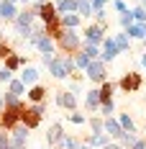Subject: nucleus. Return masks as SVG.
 Returning <instances> with one entry per match:
<instances>
[{"label":"nucleus","instance_id":"nucleus-23","mask_svg":"<svg viewBox=\"0 0 146 149\" xmlns=\"http://www.w3.org/2000/svg\"><path fill=\"white\" fill-rule=\"evenodd\" d=\"M126 36L128 39H146V23H131L128 29H126Z\"/></svg>","mask_w":146,"mask_h":149},{"label":"nucleus","instance_id":"nucleus-2","mask_svg":"<svg viewBox=\"0 0 146 149\" xmlns=\"http://www.w3.org/2000/svg\"><path fill=\"white\" fill-rule=\"evenodd\" d=\"M44 116H46V100H44V103H31V105L23 108V113H21V123H23L28 131H33V129L41 126Z\"/></svg>","mask_w":146,"mask_h":149},{"label":"nucleus","instance_id":"nucleus-43","mask_svg":"<svg viewBox=\"0 0 146 149\" xmlns=\"http://www.w3.org/2000/svg\"><path fill=\"white\" fill-rule=\"evenodd\" d=\"M90 5H92V13H95V10H102L108 5V0H90Z\"/></svg>","mask_w":146,"mask_h":149},{"label":"nucleus","instance_id":"nucleus-17","mask_svg":"<svg viewBox=\"0 0 146 149\" xmlns=\"http://www.w3.org/2000/svg\"><path fill=\"white\" fill-rule=\"evenodd\" d=\"M33 46L41 52V54H54V49H57V41L51 39V36H46V33H41L36 41H33Z\"/></svg>","mask_w":146,"mask_h":149},{"label":"nucleus","instance_id":"nucleus-45","mask_svg":"<svg viewBox=\"0 0 146 149\" xmlns=\"http://www.w3.org/2000/svg\"><path fill=\"white\" fill-rule=\"evenodd\" d=\"M105 149H123V147H120L118 141H108V147H105Z\"/></svg>","mask_w":146,"mask_h":149},{"label":"nucleus","instance_id":"nucleus-41","mask_svg":"<svg viewBox=\"0 0 146 149\" xmlns=\"http://www.w3.org/2000/svg\"><path fill=\"white\" fill-rule=\"evenodd\" d=\"M131 23H133V15H131V10H128V13H120V29L126 31L128 26H131Z\"/></svg>","mask_w":146,"mask_h":149},{"label":"nucleus","instance_id":"nucleus-1","mask_svg":"<svg viewBox=\"0 0 146 149\" xmlns=\"http://www.w3.org/2000/svg\"><path fill=\"white\" fill-rule=\"evenodd\" d=\"M82 36H80V31L77 29H64L62 33H59L57 39V49L59 54H77L80 49H82Z\"/></svg>","mask_w":146,"mask_h":149},{"label":"nucleus","instance_id":"nucleus-14","mask_svg":"<svg viewBox=\"0 0 146 149\" xmlns=\"http://www.w3.org/2000/svg\"><path fill=\"white\" fill-rule=\"evenodd\" d=\"M46 67H49V74H51L54 80H67V72H64V64H62V54H54L51 59L46 62Z\"/></svg>","mask_w":146,"mask_h":149},{"label":"nucleus","instance_id":"nucleus-21","mask_svg":"<svg viewBox=\"0 0 146 149\" xmlns=\"http://www.w3.org/2000/svg\"><path fill=\"white\" fill-rule=\"evenodd\" d=\"M100 108V98H98V88L87 90V95H85V111H90V113H95Z\"/></svg>","mask_w":146,"mask_h":149},{"label":"nucleus","instance_id":"nucleus-26","mask_svg":"<svg viewBox=\"0 0 146 149\" xmlns=\"http://www.w3.org/2000/svg\"><path fill=\"white\" fill-rule=\"evenodd\" d=\"M3 103H5V108H21V105H26V100L5 90V93H3Z\"/></svg>","mask_w":146,"mask_h":149},{"label":"nucleus","instance_id":"nucleus-25","mask_svg":"<svg viewBox=\"0 0 146 149\" xmlns=\"http://www.w3.org/2000/svg\"><path fill=\"white\" fill-rule=\"evenodd\" d=\"M51 3H54V8H57L59 15L74 13V8H77V0H51Z\"/></svg>","mask_w":146,"mask_h":149},{"label":"nucleus","instance_id":"nucleus-34","mask_svg":"<svg viewBox=\"0 0 146 149\" xmlns=\"http://www.w3.org/2000/svg\"><path fill=\"white\" fill-rule=\"evenodd\" d=\"M131 15H133V23H146V8L144 5L131 8Z\"/></svg>","mask_w":146,"mask_h":149},{"label":"nucleus","instance_id":"nucleus-48","mask_svg":"<svg viewBox=\"0 0 146 149\" xmlns=\"http://www.w3.org/2000/svg\"><path fill=\"white\" fill-rule=\"evenodd\" d=\"M3 108H5V103H3V95H0V111H3Z\"/></svg>","mask_w":146,"mask_h":149},{"label":"nucleus","instance_id":"nucleus-28","mask_svg":"<svg viewBox=\"0 0 146 149\" xmlns=\"http://www.w3.org/2000/svg\"><path fill=\"white\" fill-rule=\"evenodd\" d=\"M80 144H82V141H80L77 136H69V134H64V136H62V141H59L57 147H59V149H80Z\"/></svg>","mask_w":146,"mask_h":149},{"label":"nucleus","instance_id":"nucleus-5","mask_svg":"<svg viewBox=\"0 0 146 149\" xmlns=\"http://www.w3.org/2000/svg\"><path fill=\"white\" fill-rule=\"evenodd\" d=\"M82 33H85V44H95L100 46V41L108 36V23H87L85 29H82Z\"/></svg>","mask_w":146,"mask_h":149},{"label":"nucleus","instance_id":"nucleus-37","mask_svg":"<svg viewBox=\"0 0 146 149\" xmlns=\"http://www.w3.org/2000/svg\"><path fill=\"white\" fill-rule=\"evenodd\" d=\"M98 111H100L102 118H105V116H113V113H116V103H113V100H108V103H100V108H98Z\"/></svg>","mask_w":146,"mask_h":149},{"label":"nucleus","instance_id":"nucleus-19","mask_svg":"<svg viewBox=\"0 0 146 149\" xmlns=\"http://www.w3.org/2000/svg\"><path fill=\"white\" fill-rule=\"evenodd\" d=\"M113 90H116V82H110V80H105V82L98 85V98H100V103L113 100Z\"/></svg>","mask_w":146,"mask_h":149},{"label":"nucleus","instance_id":"nucleus-42","mask_svg":"<svg viewBox=\"0 0 146 149\" xmlns=\"http://www.w3.org/2000/svg\"><path fill=\"white\" fill-rule=\"evenodd\" d=\"M113 8H116L118 13H128V5H126L123 0H113Z\"/></svg>","mask_w":146,"mask_h":149},{"label":"nucleus","instance_id":"nucleus-15","mask_svg":"<svg viewBox=\"0 0 146 149\" xmlns=\"http://www.w3.org/2000/svg\"><path fill=\"white\" fill-rule=\"evenodd\" d=\"M39 77H41V72H39L36 67H28V64H26V67H23V70L18 72V80H21V82H23L26 88L36 85V82H39Z\"/></svg>","mask_w":146,"mask_h":149},{"label":"nucleus","instance_id":"nucleus-18","mask_svg":"<svg viewBox=\"0 0 146 149\" xmlns=\"http://www.w3.org/2000/svg\"><path fill=\"white\" fill-rule=\"evenodd\" d=\"M15 15H18V5L15 3H8V0H0V18L8 21V23H13Z\"/></svg>","mask_w":146,"mask_h":149},{"label":"nucleus","instance_id":"nucleus-40","mask_svg":"<svg viewBox=\"0 0 146 149\" xmlns=\"http://www.w3.org/2000/svg\"><path fill=\"white\" fill-rule=\"evenodd\" d=\"M10 147V131L0 129V149H8Z\"/></svg>","mask_w":146,"mask_h":149},{"label":"nucleus","instance_id":"nucleus-11","mask_svg":"<svg viewBox=\"0 0 146 149\" xmlns=\"http://www.w3.org/2000/svg\"><path fill=\"white\" fill-rule=\"evenodd\" d=\"M54 100H57L59 108H64V111H69V113L77 111V98H74L69 90H59L57 95H54Z\"/></svg>","mask_w":146,"mask_h":149},{"label":"nucleus","instance_id":"nucleus-44","mask_svg":"<svg viewBox=\"0 0 146 149\" xmlns=\"http://www.w3.org/2000/svg\"><path fill=\"white\" fill-rule=\"evenodd\" d=\"M128 149H146V139H136Z\"/></svg>","mask_w":146,"mask_h":149},{"label":"nucleus","instance_id":"nucleus-47","mask_svg":"<svg viewBox=\"0 0 146 149\" xmlns=\"http://www.w3.org/2000/svg\"><path fill=\"white\" fill-rule=\"evenodd\" d=\"M31 3H39L41 5V3H51V0H31Z\"/></svg>","mask_w":146,"mask_h":149},{"label":"nucleus","instance_id":"nucleus-46","mask_svg":"<svg viewBox=\"0 0 146 149\" xmlns=\"http://www.w3.org/2000/svg\"><path fill=\"white\" fill-rule=\"evenodd\" d=\"M141 67L146 70V54H141Z\"/></svg>","mask_w":146,"mask_h":149},{"label":"nucleus","instance_id":"nucleus-50","mask_svg":"<svg viewBox=\"0 0 146 149\" xmlns=\"http://www.w3.org/2000/svg\"><path fill=\"white\" fill-rule=\"evenodd\" d=\"M18 3H26V5H28V3H31V0H18Z\"/></svg>","mask_w":146,"mask_h":149},{"label":"nucleus","instance_id":"nucleus-32","mask_svg":"<svg viewBox=\"0 0 146 149\" xmlns=\"http://www.w3.org/2000/svg\"><path fill=\"white\" fill-rule=\"evenodd\" d=\"M72 59H74V70H80V72L87 67V62H90V59H87V54H85L82 49H80L77 54H72Z\"/></svg>","mask_w":146,"mask_h":149},{"label":"nucleus","instance_id":"nucleus-51","mask_svg":"<svg viewBox=\"0 0 146 149\" xmlns=\"http://www.w3.org/2000/svg\"><path fill=\"white\" fill-rule=\"evenodd\" d=\"M8 3H18V0H8Z\"/></svg>","mask_w":146,"mask_h":149},{"label":"nucleus","instance_id":"nucleus-4","mask_svg":"<svg viewBox=\"0 0 146 149\" xmlns=\"http://www.w3.org/2000/svg\"><path fill=\"white\" fill-rule=\"evenodd\" d=\"M116 88H120L123 93H138L144 88V74L141 72H126L120 74V80L116 82Z\"/></svg>","mask_w":146,"mask_h":149},{"label":"nucleus","instance_id":"nucleus-9","mask_svg":"<svg viewBox=\"0 0 146 149\" xmlns=\"http://www.w3.org/2000/svg\"><path fill=\"white\" fill-rule=\"evenodd\" d=\"M102 134L108 136L110 141H118V139H120L123 129H120V123H118L116 116H105V118H102Z\"/></svg>","mask_w":146,"mask_h":149},{"label":"nucleus","instance_id":"nucleus-13","mask_svg":"<svg viewBox=\"0 0 146 149\" xmlns=\"http://www.w3.org/2000/svg\"><path fill=\"white\" fill-rule=\"evenodd\" d=\"M46 95H49V90H46V85H41V82H36V85H31V88L26 90V100H28V103H44Z\"/></svg>","mask_w":146,"mask_h":149},{"label":"nucleus","instance_id":"nucleus-31","mask_svg":"<svg viewBox=\"0 0 146 149\" xmlns=\"http://www.w3.org/2000/svg\"><path fill=\"white\" fill-rule=\"evenodd\" d=\"M87 126L92 134H102V116H87Z\"/></svg>","mask_w":146,"mask_h":149},{"label":"nucleus","instance_id":"nucleus-12","mask_svg":"<svg viewBox=\"0 0 146 149\" xmlns=\"http://www.w3.org/2000/svg\"><path fill=\"white\" fill-rule=\"evenodd\" d=\"M26 64H28V57H26V54H15V52L10 57H5V62H3V67L10 70V72H21Z\"/></svg>","mask_w":146,"mask_h":149},{"label":"nucleus","instance_id":"nucleus-6","mask_svg":"<svg viewBox=\"0 0 146 149\" xmlns=\"http://www.w3.org/2000/svg\"><path fill=\"white\" fill-rule=\"evenodd\" d=\"M23 108H26V105H21V108H3V111H0V129L10 131L13 126H18V123H21Z\"/></svg>","mask_w":146,"mask_h":149},{"label":"nucleus","instance_id":"nucleus-33","mask_svg":"<svg viewBox=\"0 0 146 149\" xmlns=\"http://www.w3.org/2000/svg\"><path fill=\"white\" fill-rule=\"evenodd\" d=\"M82 52L87 54V59H100V46H95V44H82Z\"/></svg>","mask_w":146,"mask_h":149},{"label":"nucleus","instance_id":"nucleus-35","mask_svg":"<svg viewBox=\"0 0 146 149\" xmlns=\"http://www.w3.org/2000/svg\"><path fill=\"white\" fill-rule=\"evenodd\" d=\"M136 139H138V136L133 134V131H123V134H120V139H118V144H120V147H126V149H128V147L133 144V141H136Z\"/></svg>","mask_w":146,"mask_h":149},{"label":"nucleus","instance_id":"nucleus-38","mask_svg":"<svg viewBox=\"0 0 146 149\" xmlns=\"http://www.w3.org/2000/svg\"><path fill=\"white\" fill-rule=\"evenodd\" d=\"M10 54H13V46L5 39H0V62H5V57H10Z\"/></svg>","mask_w":146,"mask_h":149},{"label":"nucleus","instance_id":"nucleus-39","mask_svg":"<svg viewBox=\"0 0 146 149\" xmlns=\"http://www.w3.org/2000/svg\"><path fill=\"white\" fill-rule=\"evenodd\" d=\"M13 77H15V72L5 70V67H0V85H8V82H10Z\"/></svg>","mask_w":146,"mask_h":149},{"label":"nucleus","instance_id":"nucleus-36","mask_svg":"<svg viewBox=\"0 0 146 149\" xmlns=\"http://www.w3.org/2000/svg\"><path fill=\"white\" fill-rule=\"evenodd\" d=\"M67 121H69V123H77V126H85V123H87V116L80 113V111H72V113L67 116Z\"/></svg>","mask_w":146,"mask_h":149},{"label":"nucleus","instance_id":"nucleus-22","mask_svg":"<svg viewBox=\"0 0 146 149\" xmlns=\"http://www.w3.org/2000/svg\"><path fill=\"white\" fill-rule=\"evenodd\" d=\"M59 23H62V29H80L82 18L77 13H64V15H59Z\"/></svg>","mask_w":146,"mask_h":149},{"label":"nucleus","instance_id":"nucleus-52","mask_svg":"<svg viewBox=\"0 0 146 149\" xmlns=\"http://www.w3.org/2000/svg\"><path fill=\"white\" fill-rule=\"evenodd\" d=\"M0 23H3V18H0Z\"/></svg>","mask_w":146,"mask_h":149},{"label":"nucleus","instance_id":"nucleus-29","mask_svg":"<svg viewBox=\"0 0 146 149\" xmlns=\"http://www.w3.org/2000/svg\"><path fill=\"white\" fill-rule=\"evenodd\" d=\"M116 118H118V123H120L123 131H133V134H136V123H133V118L128 116V113H118Z\"/></svg>","mask_w":146,"mask_h":149},{"label":"nucleus","instance_id":"nucleus-27","mask_svg":"<svg viewBox=\"0 0 146 149\" xmlns=\"http://www.w3.org/2000/svg\"><path fill=\"white\" fill-rule=\"evenodd\" d=\"M26 90H28V88H26L18 77H13V80L8 82V93H13V95H18V98H23V95H26Z\"/></svg>","mask_w":146,"mask_h":149},{"label":"nucleus","instance_id":"nucleus-10","mask_svg":"<svg viewBox=\"0 0 146 149\" xmlns=\"http://www.w3.org/2000/svg\"><path fill=\"white\" fill-rule=\"evenodd\" d=\"M36 18L41 21V23H49V21H54V18H59L57 8H54V3H36Z\"/></svg>","mask_w":146,"mask_h":149},{"label":"nucleus","instance_id":"nucleus-30","mask_svg":"<svg viewBox=\"0 0 146 149\" xmlns=\"http://www.w3.org/2000/svg\"><path fill=\"white\" fill-rule=\"evenodd\" d=\"M74 13L80 15V18H90V15H92V5H90V0H77Z\"/></svg>","mask_w":146,"mask_h":149},{"label":"nucleus","instance_id":"nucleus-7","mask_svg":"<svg viewBox=\"0 0 146 149\" xmlns=\"http://www.w3.org/2000/svg\"><path fill=\"white\" fill-rule=\"evenodd\" d=\"M28 129L23 126V123H18V126H13L10 129V147L8 149H26V144H28Z\"/></svg>","mask_w":146,"mask_h":149},{"label":"nucleus","instance_id":"nucleus-24","mask_svg":"<svg viewBox=\"0 0 146 149\" xmlns=\"http://www.w3.org/2000/svg\"><path fill=\"white\" fill-rule=\"evenodd\" d=\"M113 36V41H116V46H118V52L123 54V52H131V39L126 36V31H120V33H110Z\"/></svg>","mask_w":146,"mask_h":149},{"label":"nucleus","instance_id":"nucleus-3","mask_svg":"<svg viewBox=\"0 0 146 149\" xmlns=\"http://www.w3.org/2000/svg\"><path fill=\"white\" fill-rule=\"evenodd\" d=\"M82 74H85L87 80H92L95 85H100V82L108 80V64L102 59H92V62H87V67L82 70Z\"/></svg>","mask_w":146,"mask_h":149},{"label":"nucleus","instance_id":"nucleus-20","mask_svg":"<svg viewBox=\"0 0 146 149\" xmlns=\"http://www.w3.org/2000/svg\"><path fill=\"white\" fill-rule=\"evenodd\" d=\"M108 141H110V139H108V136L105 134H90V136H85V144H87L90 149H105L108 147Z\"/></svg>","mask_w":146,"mask_h":149},{"label":"nucleus","instance_id":"nucleus-8","mask_svg":"<svg viewBox=\"0 0 146 149\" xmlns=\"http://www.w3.org/2000/svg\"><path fill=\"white\" fill-rule=\"evenodd\" d=\"M118 54H120V52H118L116 41H113V36L108 33V36H105V39H102V41H100V59L105 62V64H110V62L116 59Z\"/></svg>","mask_w":146,"mask_h":149},{"label":"nucleus","instance_id":"nucleus-49","mask_svg":"<svg viewBox=\"0 0 146 149\" xmlns=\"http://www.w3.org/2000/svg\"><path fill=\"white\" fill-rule=\"evenodd\" d=\"M138 5H144V8H146V0H138Z\"/></svg>","mask_w":146,"mask_h":149},{"label":"nucleus","instance_id":"nucleus-16","mask_svg":"<svg viewBox=\"0 0 146 149\" xmlns=\"http://www.w3.org/2000/svg\"><path fill=\"white\" fill-rule=\"evenodd\" d=\"M64 134H67V131H64V126H62V123H51V126L46 129V144H49V147H57Z\"/></svg>","mask_w":146,"mask_h":149}]
</instances>
